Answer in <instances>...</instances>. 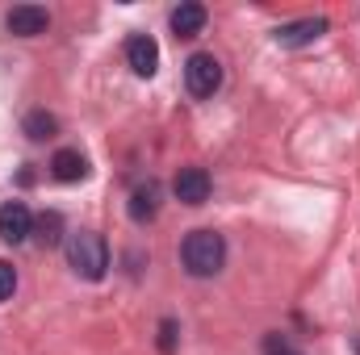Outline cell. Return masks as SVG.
<instances>
[{"label":"cell","mask_w":360,"mask_h":355,"mask_svg":"<svg viewBox=\"0 0 360 355\" xmlns=\"http://www.w3.org/2000/svg\"><path fill=\"white\" fill-rule=\"evenodd\" d=\"M210 188H214V180H210L205 168H180L176 180H172V196L180 205H205Z\"/></svg>","instance_id":"obj_5"},{"label":"cell","mask_w":360,"mask_h":355,"mask_svg":"<svg viewBox=\"0 0 360 355\" xmlns=\"http://www.w3.org/2000/svg\"><path fill=\"white\" fill-rule=\"evenodd\" d=\"M327 34V17H302V21H285L276 25V46H310L314 38Z\"/></svg>","instance_id":"obj_8"},{"label":"cell","mask_w":360,"mask_h":355,"mask_svg":"<svg viewBox=\"0 0 360 355\" xmlns=\"http://www.w3.org/2000/svg\"><path fill=\"white\" fill-rule=\"evenodd\" d=\"M4 25H8V34H17V38H38V34L51 29V13H46L42 4H17V8H8Z\"/></svg>","instance_id":"obj_6"},{"label":"cell","mask_w":360,"mask_h":355,"mask_svg":"<svg viewBox=\"0 0 360 355\" xmlns=\"http://www.w3.org/2000/svg\"><path fill=\"white\" fill-rule=\"evenodd\" d=\"M34 234V213H30V205L25 201H4L0 205V239L4 243H25Z\"/></svg>","instance_id":"obj_4"},{"label":"cell","mask_w":360,"mask_h":355,"mask_svg":"<svg viewBox=\"0 0 360 355\" xmlns=\"http://www.w3.org/2000/svg\"><path fill=\"white\" fill-rule=\"evenodd\" d=\"M184 88L193 92L197 100L214 96V92L222 88V63H218L210 51H197V55H188V59H184Z\"/></svg>","instance_id":"obj_3"},{"label":"cell","mask_w":360,"mask_h":355,"mask_svg":"<svg viewBox=\"0 0 360 355\" xmlns=\"http://www.w3.org/2000/svg\"><path fill=\"white\" fill-rule=\"evenodd\" d=\"M176 318H164V322H160V351L164 355H172L176 351Z\"/></svg>","instance_id":"obj_15"},{"label":"cell","mask_w":360,"mask_h":355,"mask_svg":"<svg viewBox=\"0 0 360 355\" xmlns=\"http://www.w3.org/2000/svg\"><path fill=\"white\" fill-rule=\"evenodd\" d=\"M63 251H68V264H72L76 276H84V280H105V272H109V243H105L96 230H76V234H68Z\"/></svg>","instance_id":"obj_2"},{"label":"cell","mask_w":360,"mask_h":355,"mask_svg":"<svg viewBox=\"0 0 360 355\" xmlns=\"http://www.w3.org/2000/svg\"><path fill=\"white\" fill-rule=\"evenodd\" d=\"M180 264H184L188 276H197V280L218 276L222 264H226V239H222L218 230H193V234L180 243Z\"/></svg>","instance_id":"obj_1"},{"label":"cell","mask_w":360,"mask_h":355,"mask_svg":"<svg viewBox=\"0 0 360 355\" xmlns=\"http://www.w3.org/2000/svg\"><path fill=\"white\" fill-rule=\"evenodd\" d=\"M160 184L155 180H147V184H139L134 192H130V217L139 222V226H147V222H155V213H160Z\"/></svg>","instance_id":"obj_11"},{"label":"cell","mask_w":360,"mask_h":355,"mask_svg":"<svg viewBox=\"0 0 360 355\" xmlns=\"http://www.w3.org/2000/svg\"><path fill=\"white\" fill-rule=\"evenodd\" d=\"M205 21H210V13H205V4H197V0L176 4V8H172V17H168V25H172V34H176V38H197V34L205 29Z\"/></svg>","instance_id":"obj_9"},{"label":"cell","mask_w":360,"mask_h":355,"mask_svg":"<svg viewBox=\"0 0 360 355\" xmlns=\"http://www.w3.org/2000/svg\"><path fill=\"white\" fill-rule=\"evenodd\" d=\"M21 130H25V138H30V142H46V138H55L59 117H55V113H46V109H34V113H25Z\"/></svg>","instance_id":"obj_12"},{"label":"cell","mask_w":360,"mask_h":355,"mask_svg":"<svg viewBox=\"0 0 360 355\" xmlns=\"http://www.w3.org/2000/svg\"><path fill=\"white\" fill-rule=\"evenodd\" d=\"M51 176L59 180V184H80V180L89 176V159H84L80 151L63 147V151L51 155Z\"/></svg>","instance_id":"obj_10"},{"label":"cell","mask_w":360,"mask_h":355,"mask_svg":"<svg viewBox=\"0 0 360 355\" xmlns=\"http://www.w3.org/2000/svg\"><path fill=\"white\" fill-rule=\"evenodd\" d=\"M13 293H17V267L8 260H0V301H8Z\"/></svg>","instance_id":"obj_16"},{"label":"cell","mask_w":360,"mask_h":355,"mask_svg":"<svg viewBox=\"0 0 360 355\" xmlns=\"http://www.w3.org/2000/svg\"><path fill=\"white\" fill-rule=\"evenodd\" d=\"M34 230H38V239L46 243V247H55L59 239H63V217L51 209V213H42V217H34Z\"/></svg>","instance_id":"obj_13"},{"label":"cell","mask_w":360,"mask_h":355,"mask_svg":"<svg viewBox=\"0 0 360 355\" xmlns=\"http://www.w3.org/2000/svg\"><path fill=\"white\" fill-rule=\"evenodd\" d=\"M264 355H306V351H302L289 335H269V339H264Z\"/></svg>","instance_id":"obj_14"},{"label":"cell","mask_w":360,"mask_h":355,"mask_svg":"<svg viewBox=\"0 0 360 355\" xmlns=\"http://www.w3.org/2000/svg\"><path fill=\"white\" fill-rule=\"evenodd\" d=\"M126 63H130L134 76L151 80V76L160 72V42H155L151 34H134V38L126 42Z\"/></svg>","instance_id":"obj_7"}]
</instances>
